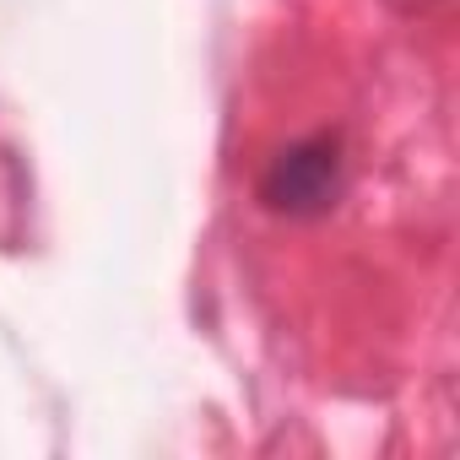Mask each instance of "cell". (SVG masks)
Wrapping results in <instances>:
<instances>
[{"label": "cell", "instance_id": "6da1fadb", "mask_svg": "<svg viewBox=\"0 0 460 460\" xmlns=\"http://www.w3.org/2000/svg\"><path fill=\"white\" fill-rule=\"evenodd\" d=\"M341 190H347V157H341V136L331 130L277 146L261 168V206L293 222L325 217L341 200Z\"/></svg>", "mask_w": 460, "mask_h": 460}]
</instances>
